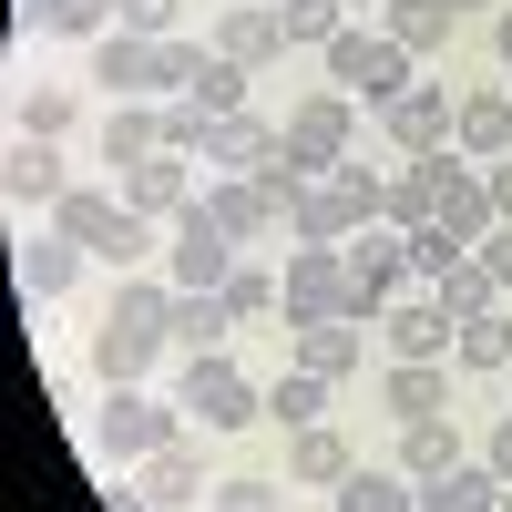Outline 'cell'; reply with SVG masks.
Instances as JSON below:
<instances>
[{"mask_svg": "<svg viewBox=\"0 0 512 512\" xmlns=\"http://www.w3.org/2000/svg\"><path fill=\"white\" fill-rule=\"evenodd\" d=\"M123 31H144V41H164V31H175L185 21V0H123V11H113Z\"/></svg>", "mask_w": 512, "mask_h": 512, "instance_id": "f6af8a7d", "label": "cell"}, {"mask_svg": "<svg viewBox=\"0 0 512 512\" xmlns=\"http://www.w3.org/2000/svg\"><path fill=\"white\" fill-rule=\"evenodd\" d=\"M267 420H277L287 441H297V431H318V420H328V379H318V369H287L277 390H267Z\"/></svg>", "mask_w": 512, "mask_h": 512, "instance_id": "4dcf8cb0", "label": "cell"}, {"mask_svg": "<svg viewBox=\"0 0 512 512\" xmlns=\"http://www.w3.org/2000/svg\"><path fill=\"white\" fill-rule=\"evenodd\" d=\"M205 134H216V113H205V103H164V144H175V154L205 164Z\"/></svg>", "mask_w": 512, "mask_h": 512, "instance_id": "7bdbcfd3", "label": "cell"}, {"mask_svg": "<svg viewBox=\"0 0 512 512\" xmlns=\"http://www.w3.org/2000/svg\"><path fill=\"white\" fill-rule=\"evenodd\" d=\"M0 185H11V205H62V195H72V185H62V144H52V134H21L11 164H0Z\"/></svg>", "mask_w": 512, "mask_h": 512, "instance_id": "d6986e66", "label": "cell"}, {"mask_svg": "<svg viewBox=\"0 0 512 512\" xmlns=\"http://www.w3.org/2000/svg\"><path fill=\"white\" fill-rule=\"evenodd\" d=\"M502 379H512V369H502Z\"/></svg>", "mask_w": 512, "mask_h": 512, "instance_id": "9f6ffc18", "label": "cell"}, {"mask_svg": "<svg viewBox=\"0 0 512 512\" xmlns=\"http://www.w3.org/2000/svg\"><path fill=\"white\" fill-rule=\"evenodd\" d=\"M82 267H93V246H72L62 226H52V236H31V246H21V297L41 308V297H62Z\"/></svg>", "mask_w": 512, "mask_h": 512, "instance_id": "603a6c76", "label": "cell"}, {"mask_svg": "<svg viewBox=\"0 0 512 512\" xmlns=\"http://www.w3.org/2000/svg\"><path fill=\"white\" fill-rule=\"evenodd\" d=\"M205 205L226 216V236H236V246H256V236H277V226H287V205H277L267 185H256V175H226V185H205Z\"/></svg>", "mask_w": 512, "mask_h": 512, "instance_id": "44dd1931", "label": "cell"}, {"mask_svg": "<svg viewBox=\"0 0 512 512\" xmlns=\"http://www.w3.org/2000/svg\"><path fill=\"white\" fill-rule=\"evenodd\" d=\"M472 256H482V267H492V277H502V297H512V226H492V236H482V246H472Z\"/></svg>", "mask_w": 512, "mask_h": 512, "instance_id": "bcb514c9", "label": "cell"}, {"mask_svg": "<svg viewBox=\"0 0 512 512\" xmlns=\"http://www.w3.org/2000/svg\"><path fill=\"white\" fill-rule=\"evenodd\" d=\"M216 297L236 308V328H256V318H287V308H277V267H226V287H216Z\"/></svg>", "mask_w": 512, "mask_h": 512, "instance_id": "74e56055", "label": "cell"}, {"mask_svg": "<svg viewBox=\"0 0 512 512\" xmlns=\"http://www.w3.org/2000/svg\"><path fill=\"white\" fill-rule=\"evenodd\" d=\"M461 461H472V451H461V431H451V420H410V431H400V472H410V482L461 472Z\"/></svg>", "mask_w": 512, "mask_h": 512, "instance_id": "f546056e", "label": "cell"}, {"mask_svg": "<svg viewBox=\"0 0 512 512\" xmlns=\"http://www.w3.org/2000/svg\"><path fill=\"white\" fill-rule=\"evenodd\" d=\"M338 512H420V492H410L400 461H390V472H369V461H359V472L338 482Z\"/></svg>", "mask_w": 512, "mask_h": 512, "instance_id": "d6a6232c", "label": "cell"}, {"mask_svg": "<svg viewBox=\"0 0 512 512\" xmlns=\"http://www.w3.org/2000/svg\"><path fill=\"white\" fill-rule=\"evenodd\" d=\"M144 154H164V103H103V164L134 175Z\"/></svg>", "mask_w": 512, "mask_h": 512, "instance_id": "ac0fdd59", "label": "cell"}, {"mask_svg": "<svg viewBox=\"0 0 512 512\" xmlns=\"http://www.w3.org/2000/svg\"><path fill=\"white\" fill-rule=\"evenodd\" d=\"M349 472H359V461H349V441H338L328 420H318V431H297V441H287V482H328V492H338Z\"/></svg>", "mask_w": 512, "mask_h": 512, "instance_id": "f1b7e54d", "label": "cell"}, {"mask_svg": "<svg viewBox=\"0 0 512 512\" xmlns=\"http://www.w3.org/2000/svg\"><path fill=\"white\" fill-rule=\"evenodd\" d=\"M93 431H103L113 461H154L164 441H185V431H175V400H154V390H103Z\"/></svg>", "mask_w": 512, "mask_h": 512, "instance_id": "52a82bcc", "label": "cell"}, {"mask_svg": "<svg viewBox=\"0 0 512 512\" xmlns=\"http://www.w3.org/2000/svg\"><path fill=\"white\" fill-rule=\"evenodd\" d=\"M277 21H287V52H328V41L349 31L338 0H277Z\"/></svg>", "mask_w": 512, "mask_h": 512, "instance_id": "8d00e7d4", "label": "cell"}, {"mask_svg": "<svg viewBox=\"0 0 512 512\" xmlns=\"http://www.w3.org/2000/svg\"><path fill=\"white\" fill-rule=\"evenodd\" d=\"M21 134H72V82H31V93H21Z\"/></svg>", "mask_w": 512, "mask_h": 512, "instance_id": "ab89813d", "label": "cell"}, {"mask_svg": "<svg viewBox=\"0 0 512 512\" xmlns=\"http://www.w3.org/2000/svg\"><path fill=\"white\" fill-rule=\"evenodd\" d=\"M420 164H431V216L461 236V246H482L502 216H492V175H482V164L472 154H420Z\"/></svg>", "mask_w": 512, "mask_h": 512, "instance_id": "8992f818", "label": "cell"}, {"mask_svg": "<svg viewBox=\"0 0 512 512\" xmlns=\"http://www.w3.org/2000/svg\"><path fill=\"white\" fill-rule=\"evenodd\" d=\"M482 175H492V216L512 226V154H492V164H482Z\"/></svg>", "mask_w": 512, "mask_h": 512, "instance_id": "c3c4849f", "label": "cell"}, {"mask_svg": "<svg viewBox=\"0 0 512 512\" xmlns=\"http://www.w3.org/2000/svg\"><path fill=\"white\" fill-rule=\"evenodd\" d=\"M175 410H195V431H256V420H267V390H256L226 349H195L185 379H175Z\"/></svg>", "mask_w": 512, "mask_h": 512, "instance_id": "7a4b0ae2", "label": "cell"}, {"mask_svg": "<svg viewBox=\"0 0 512 512\" xmlns=\"http://www.w3.org/2000/svg\"><path fill=\"white\" fill-rule=\"evenodd\" d=\"M328 93H349V103H369V113H390L400 93H410V52H400V41L390 31H338L328 41Z\"/></svg>", "mask_w": 512, "mask_h": 512, "instance_id": "3957f363", "label": "cell"}, {"mask_svg": "<svg viewBox=\"0 0 512 512\" xmlns=\"http://www.w3.org/2000/svg\"><path fill=\"white\" fill-rule=\"evenodd\" d=\"M420 512H502V472L492 461H461V472H431V482H410Z\"/></svg>", "mask_w": 512, "mask_h": 512, "instance_id": "cb8c5ba5", "label": "cell"}, {"mask_svg": "<svg viewBox=\"0 0 512 512\" xmlns=\"http://www.w3.org/2000/svg\"><path fill=\"white\" fill-rule=\"evenodd\" d=\"M134 472H144V492H154V512H195L205 492H216V482H205V461H195V441H164L154 461H134Z\"/></svg>", "mask_w": 512, "mask_h": 512, "instance_id": "ffe728a7", "label": "cell"}, {"mask_svg": "<svg viewBox=\"0 0 512 512\" xmlns=\"http://www.w3.org/2000/svg\"><path fill=\"white\" fill-rule=\"evenodd\" d=\"M492 52H502V72H512V11H502V21H492Z\"/></svg>", "mask_w": 512, "mask_h": 512, "instance_id": "f907efd6", "label": "cell"}, {"mask_svg": "<svg viewBox=\"0 0 512 512\" xmlns=\"http://www.w3.org/2000/svg\"><path fill=\"white\" fill-rule=\"evenodd\" d=\"M338 11H349V21H359V11H379V0H338Z\"/></svg>", "mask_w": 512, "mask_h": 512, "instance_id": "816d5d0a", "label": "cell"}, {"mask_svg": "<svg viewBox=\"0 0 512 512\" xmlns=\"http://www.w3.org/2000/svg\"><path fill=\"white\" fill-rule=\"evenodd\" d=\"M154 62H164V103H175V93H195V62H205V41L164 31V41H154Z\"/></svg>", "mask_w": 512, "mask_h": 512, "instance_id": "b9f144b4", "label": "cell"}, {"mask_svg": "<svg viewBox=\"0 0 512 512\" xmlns=\"http://www.w3.org/2000/svg\"><path fill=\"white\" fill-rule=\"evenodd\" d=\"M103 512H154V492H144V482H123V472H113V482H103Z\"/></svg>", "mask_w": 512, "mask_h": 512, "instance_id": "7dc6e473", "label": "cell"}, {"mask_svg": "<svg viewBox=\"0 0 512 512\" xmlns=\"http://www.w3.org/2000/svg\"><path fill=\"white\" fill-rule=\"evenodd\" d=\"M461 256H472V246H461V236H451L441 216H431V226H410V267H420V287H431L441 267H461Z\"/></svg>", "mask_w": 512, "mask_h": 512, "instance_id": "60d3db41", "label": "cell"}, {"mask_svg": "<svg viewBox=\"0 0 512 512\" xmlns=\"http://www.w3.org/2000/svg\"><path fill=\"white\" fill-rule=\"evenodd\" d=\"M379 400H390L400 431H410V420H451V369H441V359H390Z\"/></svg>", "mask_w": 512, "mask_h": 512, "instance_id": "2e32d148", "label": "cell"}, {"mask_svg": "<svg viewBox=\"0 0 512 512\" xmlns=\"http://www.w3.org/2000/svg\"><path fill=\"white\" fill-rule=\"evenodd\" d=\"M226 267H236V236H226L216 205L195 195L185 216L164 226V277H175V287H226Z\"/></svg>", "mask_w": 512, "mask_h": 512, "instance_id": "5b68a950", "label": "cell"}, {"mask_svg": "<svg viewBox=\"0 0 512 512\" xmlns=\"http://www.w3.org/2000/svg\"><path fill=\"white\" fill-rule=\"evenodd\" d=\"M451 21H461L451 0H379V31H390V41H400L410 62H431L441 41H451Z\"/></svg>", "mask_w": 512, "mask_h": 512, "instance_id": "d4e9b609", "label": "cell"}, {"mask_svg": "<svg viewBox=\"0 0 512 512\" xmlns=\"http://www.w3.org/2000/svg\"><path fill=\"white\" fill-rule=\"evenodd\" d=\"M287 154V123H256V113H216V134H205V164H226V175H267Z\"/></svg>", "mask_w": 512, "mask_h": 512, "instance_id": "5bb4252c", "label": "cell"}, {"mask_svg": "<svg viewBox=\"0 0 512 512\" xmlns=\"http://www.w3.org/2000/svg\"><path fill=\"white\" fill-rule=\"evenodd\" d=\"M379 328H390V359H441L461 318L441 308V287H410V297H400V308H390V318H379Z\"/></svg>", "mask_w": 512, "mask_h": 512, "instance_id": "9a60e30c", "label": "cell"}, {"mask_svg": "<svg viewBox=\"0 0 512 512\" xmlns=\"http://www.w3.org/2000/svg\"><path fill=\"white\" fill-rule=\"evenodd\" d=\"M451 154H472V164L512 154V93H472V103H461V134H451Z\"/></svg>", "mask_w": 512, "mask_h": 512, "instance_id": "4316f807", "label": "cell"}, {"mask_svg": "<svg viewBox=\"0 0 512 512\" xmlns=\"http://www.w3.org/2000/svg\"><path fill=\"white\" fill-rule=\"evenodd\" d=\"M379 216H390L400 236H410V226H431V164H400V175H390V205H379Z\"/></svg>", "mask_w": 512, "mask_h": 512, "instance_id": "f35d334b", "label": "cell"}, {"mask_svg": "<svg viewBox=\"0 0 512 512\" xmlns=\"http://www.w3.org/2000/svg\"><path fill=\"white\" fill-rule=\"evenodd\" d=\"M205 512H287V492H277V482H216Z\"/></svg>", "mask_w": 512, "mask_h": 512, "instance_id": "ee69618b", "label": "cell"}, {"mask_svg": "<svg viewBox=\"0 0 512 512\" xmlns=\"http://www.w3.org/2000/svg\"><path fill=\"white\" fill-rule=\"evenodd\" d=\"M502 512H512V482H502Z\"/></svg>", "mask_w": 512, "mask_h": 512, "instance_id": "db71d44e", "label": "cell"}, {"mask_svg": "<svg viewBox=\"0 0 512 512\" xmlns=\"http://www.w3.org/2000/svg\"><path fill=\"white\" fill-rule=\"evenodd\" d=\"M379 134H390V154L400 164H420V154H451V134H461V103L441 93V82H410V93L379 113Z\"/></svg>", "mask_w": 512, "mask_h": 512, "instance_id": "9c48e42d", "label": "cell"}, {"mask_svg": "<svg viewBox=\"0 0 512 512\" xmlns=\"http://www.w3.org/2000/svg\"><path fill=\"white\" fill-rule=\"evenodd\" d=\"M52 226H62L72 246H93V256H103V246H113V226H123V195H93V185H72V195L52 205Z\"/></svg>", "mask_w": 512, "mask_h": 512, "instance_id": "83f0119b", "label": "cell"}, {"mask_svg": "<svg viewBox=\"0 0 512 512\" xmlns=\"http://www.w3.org/2000/svg\"><path fill=\"white\" fill-rule=\"evenodd\" d=\"M338 256H349V318H369V328H379V318H390L400 297L420 287V267H410V236H400L390 216H369V226H359L349 246H338Z\"/></svg>", "mask_w": 512, "mask_h": 512, "instance_id": "6da1fadb", "label": "cell"}, {"mask_svg": "<svg viewBox=\"0 0 512 512\" xmlns=\"http://www.w3.org/2000/svg\"><path fill=\"white\" fill-rule=\"evenodd\" d=\"M359 226H369V205H359L349 185H338V175H318L308 195L287 205V236H297V246H349Z\"/></svg>", "mask_w": 512, "mask_h": 512, "instance_id": "7c38bea8", "label": "cell"}, {"mask_svg": "<svg viewBox=\"0 0 512 512\" xmlns=\"http://www.w3.org/2000/svg\"><path fill=\"white\" fill-rule=\"evenodd\" d=\"M175 103H205V113H246V62H226L216 41H205V62H195V93H175Z\"/></svg>", "mask_w": 512, "mask_h": 512, "instance_id": "d590c367", "label": "cell"}, {"mask_svg": "<svg viewBox=\"0 0 512 512\" xmlns=\"http://www.w3.org/2000/svg\"><path fill=\"white\" fill-rule=\"evenodd\" d=\"M205 41H216L226 62H246V72H267V62L287 52V21H277V0H236V11H216Z\"/></svg>", "mask_w": 512, "mask_h": 512, "instance_id": "4fadbf2b", "label": "cell"}, {"mask_svg": "<svg viewBox=\"0 0 512 512\" xmlns=\"http://www.w3.org/2000/svg\"><path fill=\"white\" fill-rule=\"evenodd\" d=\"M113 11H123V0H113Z\"/></svg>", "mask_w": 512, "mask_h": 512, "instance_id": "11a10c76", "label": "cell"}, {"mask_svg": "<svg viewBox=\"0 0 512 512\" xmlns=\"http://www.w3.org/2000/svg\"><path fill=\"white\" fill-rule=\"evenodd\" d=\"M369 349V318H318V328H297V369H318V379H349Z\"/></svg>", "mask_w": 512, "mask_h": 512, "instance_id": "484cf974", "label": "cell"}, {"mask_svg": "<svg viewBox=\"0 0 512 512\" xmlns=\"http://www.w3.org/2000/svg\"><path fill=\"white\" fill-rule=\"evenodd\" d=\"M226 328H236V308L216 287H175V308H164V338L195 359V349H226Z\"/></svg>", "mask_w": 512, "mask_h": 512, "instance_id": "7402d4cb", "label": "cell"}, {"mask_svg": "<svg viewBox=\"0 0 512 512\" xmlns=\"http://www.w3.org/2000/svg\"><path fill=\"white\" fill-rule=\"evenodd\" d=\"M482 461H492V472H502V482H512V410H502V420H492V441H482Z\"/></svg>", "mask_w": 512, "mask_h": 512, "instance_id": "681fc988", "label": "cell"}, {"mask_svg": "<svg viewBox=\"0 0 512 512\" xmlns=\"http://www.w3.org/2000/svg\"><path fill=\"white\" fill-rule=\"evenodd\" d=\"M277 308H287V328L349 318V256H338V246H287V267H277Z\"/></svg>", "mask_w": 512, "mask_h": 512, "instance_id": "277c9868", "label": "cell"}, {"mask_svg": "<svg viewBox=\"0 0 512 512\" xmlns=\"http://www.w3.org/2000/svg\"><path fill=\"white\" fill-rule=\"evenodd\" d=\"M451 11H482V0H451Z\"/></svg>", "mask_w": 512, "mask_h": 512, "instance_id": "f5cc1de1", "label": "cell"}, {"mask_svg": "<svg viewBox=\"0 0 512 512\" xmlns=\"http://www.w3.org/2000/svg\"><path fill=\"white\" fill-rule=\"evenodd\" d=\"M31 31H52V41H103L113 31V0H21Z\"/></svg>", "mask_w": 512, "mask_h": 512, "instance_id": "836d02e7", "label": "cell"}, {"mask_svg": "<svg viewBox=\"0 0 512 512\" xmlns=\"http://www.w3.org/2000/svg\"><path fill=\"white\" fill-rule=\"evenodd\" d=\"M154 349H164V328H123V318H103V328H93V379H103V390H144Z\"/></svg>", "mask_w": 512, "mask_h": 512, "instance_id": "e0dca14e", "label": "cell"}, {"mask_svg": "<svg viewBox=\"0 0 512 512\" xmlns=\"http://www.w3.org/2000/svg\"><path fill=\"white\" fill-rule=\"evenodd\" d=\"M431 287H441V308H451V318H492V308H502V277L482 267V256H461V267H441Z\"/></svg>", "mask_w": 512, "mask_h": 512, "instance_id": "e575fe53", "label": "cell"}, {"mask_svg": "<svg viewBox=\"0 0 512 512\" xmlns=\"http://www.w3.org/2000/svg\"><path fill=\"white\" fill-rule=\"evenodd\" d=\"M93 82H103V103H164V62H154V41L123 31V21L93 41Z\"/></svg>", "mask_w": 512, "mask_h": 512, "instance_id": "30bf717a", "label": "cell"}, {"mask_svg": "<svg viewBox=\"0 0 512 512\" xmlns=\"http://www.w3.org/2000/svg\"><path fill=\"white\" fill-rule=\"evenodd\" d=\"M451 359L482 369V379H502V369H512V318H502V308H492V318H461V328H451Z\"/></svg>", "mask_w": 512, "mask_h": 512, "instance_id": "1f68e13d", "label": "cell"}, {"mask_svg": "<svg viewBox=\"0 0 512 512\" xmlns=\"http://www.w3.org/2000/svg\"><path fill=\"white\" fill-rule=\"evenodd\" d=\"M123 205H134V216H154V226H175L185 205H195V154H175V144L144 154L134 175H123Z\"/></svg>", "mask_w": 512, "mask_h": 512, "instance_id": "8fae6325", "label": "cell"}, {"mask_svg": "<svg viewBox=\"0 0 512 512\" xmlns=\"http://www.w3.org/2000/svg\"><path fill=\"white\" fill-rule=\"evenodd\" d=\"M287 154L308 164V175L349 164V154H359V103H349V93H308V103L287 113Z\"/></svg>", "mask_w": 512, "mask_h": 512, "instance_id": "ba28073f", "label": "cell"}]
</instances>
